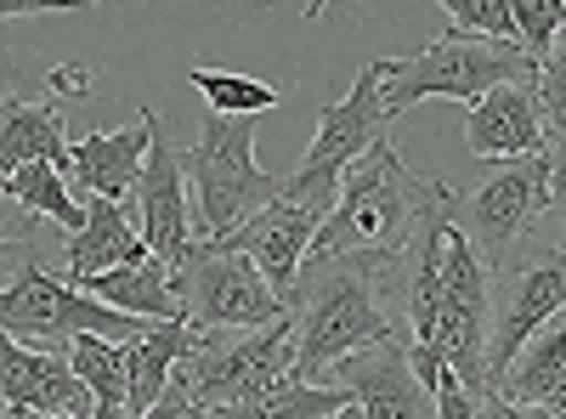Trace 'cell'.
I'll list each match as a JSON object with an SVG mask.
<instances>
[{"mask_svg": "<svg viewBox=\"0 0 566 419\" xmlns=\"http://www.w3.org/2000/svg\"><path fill=\"white\" fill-rule=\"evenodd\" d=\"M290 323H295V375L312 386H323V368L340 363L346 352L408 341L402 317L386 312L380 301V261H363V255L301 261Z\"/></svg>", "mask_w": 566, "mask_h": 419, "instance_id": "cell-1", "label": "cell"}, {"mask_svg": "<svg viewBox=\"0 0 566 419\" xmlns=\"http://www.w3.org/2000/svg\"><path fill=\"white\" fill-rule=\"evenodd\" d=\"M442 193H448V181L413 176L391 143H374L368 154H357V159L340 170L335 210L323 216L306 261L363 255V261H380V266H386V261L408 244L413 221L431 210Z\"/></svg>", "mask_w": 566, "mask_h": 419, "instance_id": "cell-2", "label": "cell"}, {"mask_svg": "<svg viewBox=\"0 0 566 419\" xmlns=\"http://www.w3.org/2000/svg\"><path fill=\"white\" fill-rule=\"evenodd\" d=\"M181 176L193 188V239H227L239 221H250L266 199H277L283 176L261 170L255 159V114H210L199 143L181 154Z\"/></svg>", "mask_w": 566, "mask_h": 419, "instance_id": "cell-3", "label": "cell"}, {"mask_svg": "<svg viewBox=\"0 0 566 419\" xmlns=\"http://www.w3.org/2000/svg\"><path fill=\"white\" fill-rule=\"evenodd\" d=\"M504 80H538V63L515 40H488V34H459L453 29L413 57H386L380 97H386V114L402 119L424 97L476 103L482 91H493Z\"/></svg>", "mask_w": 566, "mask_h": 419, "instance_id": "cell-4", "label": "cell"}, {"mask_svg": "<svg viewBox=\"0 0 566 419\" xmlns=\"http://www.w3.org/2000/svg\"><path fill=\"white\" fill-rule=\"evenodd\" d=\"M12 277L0 284V329L18 341H45V346H69L74 335H108V341H136L148 329V317L114 312L103 301H91L85 290H74L69 277L45 272L40 261V239H29L12 255Z\"/></svg>", "mask_w": 566, "mask_h": 419, "instance_id": "cell-5", "label": "cell"}, {"mask_svg": "<svg viewBox=\"0 0 566 419\" xmlns=\"http://www.w3.org/2000/svg\"><path fill=\"white\" fill-rule=\"evenodd\" d=\"M283 375H295V323L290 312L261 323V329H221V335H199L193 352L176 363V375L193 402L205 408H239L250 397H261L266 386H277Z\"/></svg>", "mask_w": 566, "mask_h": 419, "instance_id": "cell-6", "label": "cell"}, {"mask_svg": "<svg viewBox=\"0 0 566 419\" xmlns=\"http://www.w3.org/2000/svg\"><path fill=\"white\" fill-rule=\"evenodd\" d=\"M555 312H566V250L555 239L488 266V391Z\"/></svg>", "mask_w": 566, "mask_h": 419, "instance_id": "cell-7", "label": "cell"}, {"mask_svg": "<svg viewBox=\"0 0 566 419\" xmlns=\"http://www.w3.org/2000/svg\"><path fill=\"white\" fill-rule=\"evenodd\" d=\"M170 290L181 306V323L199 335H221V329H261V323L283 317V301L266 290L261 266L244 250L227 244H199L181 255V266L170 272Z\"/></svg>", "mask_w": 566, "mask_h": 419, "instance_id": "cell-8", "label": "cell"}, {"mask_svg": "<svg viewBox=\"0 0 566 419\" xmlns=\"http://www.w3.org/2000/svg\"><path fill=\"white\" fill-rule=\"evenodd\" d=\"M335 193H340V181H283L277 199H266L250 221H239L227 232V239H199V244H227V250H244L261 277H266V290L283 301V312H290L295 301V284H301V261L317 239V227L323 216L335 210Z\"/></svg>", "mask_w": 566, "mask_h": 419, "instance_id": "cell-9", "label": "cell"}, {"mask_svg": "<svg viewBox=\"0 0 566 419\" xmlns=\"http://www.w3.org/2000/svg\"><path fill=\"white\" fill-rule=\"evenodd\" d=\"M544 216H549V159L544 154L499 159V170L476 193L453 199V227L476 244L488 266H499L522 239H533Z\"/></svg>", "mask_w": 566, "mask_h": 419, "instance_id": "cell-10", "label": "cell"}, {"mask_svg": "<svg viewBox=\"0 0 566 419\" xmlns=\"http://www.w3.org/2000/svg\"><path fill=\"white\" fill-rule=\"evenodd\" d=\"M431 346L442 352V363L476 397L488 391V261L476 255V244H470L459 227H448Z\"/></svg>", "mask_w": 566, "mask_h": 419, "instance_id": "cell-11", "label": "cell"}, {"mask_svg": "<svg viewBox=\"0 0 566 419\" xmlns=\"http://www.w3.org/2000/svg\"><path fill=\"white\" fill-rule=\"evenodd\" d=\"M380 80H386V57H374L352 74V91L340 103H328L317 114V136H312V148L301 154L295 176H283V181H340V170L368 154L374 143H391V114H386V97H380Z\"/></svg>", "mask_w": 566, "mask_h": 419, "instance_id": "cell-12", "label": "cell"}, {"mask_svg": "<svg viewBox=\"0 0 566 419\" xmlns=\"http://www.w3.org/2000/svg\"><path fill=\"white\" fill-rule=\"evenodd\" d=\"M402 346L408 341H380V346L346 352L340 363L323 368V386L352 391L363 419H437L431 413V391L419 386Z\"/></svg>", "mask_w": 566, "mask_h": 419, "instance_id": "cell-13", "label": "cell"}, {"mask_svg": "<svg viewBox=\"0 0 566 419\" xmlns=\"http://www.w3.org/2000/svg\"><path fill=\"white\" fill-rule=\"evenodd\" d=\"M136 232L148 244L154 261H165L170 272L181 266V255L193 250V210H187V176H181V154L165 143V125H154L148 159L136 176Z\"/></svg>", "mask_w": 566, "mask_h": 419, "instance_id": "cell-14", "label": "cell"}, {"mask_svg": "<svg viewBox=\"0 0 566 419\" xmlns=\"http://www.w3.org/2000/svg\"><path fill=\"white\" fill-rule=\"evenodd\" d=\"M0 402L18 413H74L91 419V391L74 380L63 346L18 341L0 329Z\"/></svg>", "mask_w": 566, "mask_h": 419, "instance_id": "cell-15", "label": "cell"}, {"mask_svg": "<svg viewBox=\"0 0 566 419\" xmlns=\"http://www.w3.org/2000/svg\"><path fill=\"white\" fill-rule=\"evenodd\" d=\"M544 136H549V119H544L533 80H504V85L482 91V97L470 103V119H464V148L482 165L544 154Z\"/></svg>", "mask_w": 566, "mask_h": 419, "instance_id": "cell-16", "label": "cell"}, {"mask_svg": "<svg viewBox=\"0 0 566 419\" xmlns=\"http://www.w3.org/2000/svg\"><path fill=\"white\" fill-rule=\"evenodd\" d=\"M154 125H159V108L142 103V114L119 130H91L69 148V176L91 199H114L125 205V193L136 188L142 176V159H148V143H154Z\"/></svg>", "mask_w": 566, "mask_h": 419, "instance_id": "cell-17", "label": "cell"}, {"mask_svg": "<svg viewBox=\"0 0 566 419\" xmlns=\"http://www.w3.org/2000/svg\"><path fill=\"white\" fill-rule=\"evenodd\" d=\"M142 255H148V244H142L130 210L114 205V199H85V227L63 232L69 284H80V277H91V272H108V266H130Z\"/></svg>", "mask_w": 566, "mask_h": 419, "instance_id": "cell-18", "label": "cell"}, {"mask_svg": "<svg viewBox=\"0 0 566 419\" xmlns=\"http://www.w3.org/2000/svg\"><path fill=\"white\" fill-rule=\"evenodd\" d=\"M199 329H187L181 317H165V323H148L136 341H125V419L154 408V397L170 386L176 363L193 352Z\"/></svg>", "mask_w": 566, "mask_h": 419, "instance_id": "cell-19", "label": "cell"}, {"mask_svg": "<svg viewBox=\"0 0 566 419\" xmlns=\"http://www.w3.org/2000/svg\"><path fill=\"white\" fill-rule=\"evenodd\" d=\"M74 290H85L91 301H103L114 312H130V317H148V323H165V317H181L176 306V290H170V266L142 255L130 266H108V272H91L80 277Z\"/></svg>", "mask_w": 566, "mask_h": 419, "instance_id": "cell-20", "label": "cell"}, {"mask_svg": "<svg viewBox=\"0 0 566 419\" xmlns=\"http://www.w3.org/2000/svg\"><path fill=\"white\" fill-rule=\"evenodd\" d=\"M34 159L69 170V136L57 103H0V176Z\"/></svg>", "mask_w": 566, "mask_h": 419, "instance_id": "cell-21", "label": "cell"}, {"mask_svg": "<svg viewBox=\"0 0 566 419\" xmlns=\"http://www.w3.org/2000/svg\"><path fill=\"white\" fill-rule=\"evenodd\" d=\"M566 380V312H555L544 329L515 352V363L499 375L493 391H504L510 402H549V391Z\"/></svg>", "mask_w": 566, "mask_h": 419, "instance_id": "cell-22", "label": "cell"}, {"mask_svg": "<svg viewBox=\"0 0 566 419\" xmlns=\"http://www.w3.org/2000/svg\"><path fill=\"white\" fill-rule=\"evenodd\" d=\"M74 380L91 391V419H125V341L74 335L63 346Z\"/></svg>", "mask_w": 566, "mask_h": 419, "instance_id": "cell-23", "label": "cell"}, {"mask_svg": "<svg viewBox=\"0 0 566 419\" xmlns=\"http://www.w3.org/2000/svg\"><path fill=\"white\" fill-rule=\"evenodd\" d=\"M0 181H7V199H12L23 216H34V221H57L63 232H80V227H85V199L69 193V181H63L57 165L34 159V165H18L12 176H0Z\"/></svg>", "mask_w": 566, "mask_h": 419, "instance_id": "cell-24", "label": "cell"}, {"mask_svg": "<svg viewBox=\"0 0 566 419\" xmlns=\"http://www.w3.org/2000/svg\"><path fill=\"white\" fill-rule=\"evenodd\" d=\"M346 402H352V391H340V386H312L301 375H283L261 397H250L239 408H216V413L221 419H323V413H335Z\"/></svg>", "mask_w": 566, "mask_h": 419, "instance_id": "cell-25", "label": "cell"}, {"mask_svg": "<svg viewBox=\"0 0 566 419\" xmlns=\"http://www.w3.org/2000/svg\"><path fill=\"white\" fill-rule=\"evenodd\" d=\"M187 85L199 91V97L210 103V114H227V119H239V114H272L283 103V91L266 85V80H250V74H232V69H193L187 74Z\"/></svg>", "mask_w": 566, "mask_h": 419, "instance_id": "cell-26", "label": "cell"}, {"mask_svg": "<svg viewBox=\"0 0 566 419\" xmlns=\"http://www.w3.org/2000/svg\"><path fill=\"white\" fill-rule=\"evenodd\" d=\"M504 7H510V23H515V45H522L533 63H544V52L555 45V34L566 23V0H504Z\"/></svg>", "mask_w": 566, "mask_h": 419, "instance_id": "cell-27", "label": "cell"}, {"mask_svg": "<svg viewBox=\"0 0 566 419\" xmlns=\"http://www.w3.org/2000/svg\"><path fill=\"white\" fill-rule=\"evenodd\" d=\"M442 12L453 18L459 34H488V40H515L510 7L504 0H442Z\"/></svg>", "mask_w": 566, "mask_h": 419, "instance_id": "cell-28", "label": "cell"}, {"mask_svg": "<svg viewBox=\"0 0 566 419\" xmlns=\"http://www.w3.org/2000/svg\"><path fill=\"white\" fill-rule=\"evenodd\" d=\"M538 103H544V119H555L560 108H566V23H560V34H555V45L544 52V63H538Z\"/></svg>", "mask_w": 566, "mask_h": 419, "instance_id": "cell-29", "label": "cell"}, {"mask_svg": "<svg viewBox=\"0 0 566 419\" xmlns=\"http://www.w3.org/2000/svg\"><path fill=\"white\" fill-rule=\"evenodd\" d=\"M431 413L437 419H476V391H470L453 368H442L437 386H431Z\"/></svg>", "mask_w": 566, "mask_h": 419, "instance_id": "cell-30", "label": "cell"}, {"mask_svg": "<svg viewBox=\"0 0 566 419\" xmlns=\"http://www.w3.org/2000/svg\"><path fill=\"white\" fill-rule=\"evenodd\" d=\"M130 419H221V413L205 408V402H193V391H187L181 380H170V386L154 397V408H142V413H130Z\"/></svg>", "mask_w": 566, "mask_h": 419, "instance_id": "cell-31", "label": "cell"}, {"mask_svg": "<svg viewBox=\"0 0 566 419\" xmlns=\"http://www.w3.org/2000/svg\"><path fill=\"white\" fill-rule=\"evenodd\" d=\"M544 159H549V216L555 232L566 227V130H549L544 136Z\"/></svg>", "mask_w": 566, "mask_h": 419, "instance_id": "cell-32", "label": "cell"}, {"mask_svg": "<svg viewBox=\"0 0 566 419\" xmlns=\"http://www.w3.org/2000/svg\"><path fill=\"white\" fill-rule=\"evenodd\" d=\"M34 216H23L12 199H7V181H0V255H7L12 244H23V239H34Z\"/></svg>", "mask_w": 566, "mask_h": 419, "instance_id": "cell-33", "label": "cell"}, {"mask_svg": "<svg viewBox=\"0 0 566 419\" xmlns=\"http://www.w3.org/2000/svg\"><path fill=\"white\" fill-rule=\"evenodd\" d=\"M97 0H0V18H45V12H91Z\"/></svg>", "mask_w": 566, "mask_h": 419, "instance_id": "cell-34", "label": "cell"}, {"mask_svg": "<svg viewBox=\"0 0 566 419\" xmlns=\"http://www.w3.org/2000/svg\"><path fill=\"white\" fill-rule=\"evenodd\" d=\"M45 80H52L57 97H85V91H91V69H80V63H57Z\"/></svg>", "mask_w": 566, "mask_h": 419, "instance_id": "cell-35", "label": "cell"}, {"mask_svg": "<svg viewBox=\"0 0 566 419\" xmlns=\"http://www.w3.org/2000/svg\"><path fill=\"white\" fill-rule=\"evenodd\" d=\"M544 408H549V413H555V419H566V380H560V386H555V391H549V402H544Z\"/></svg>", "mask_w": 566, "mask_h": 419, "instance_id": "cell-36", "label": "cell"}, {"mask_svg": "<svg viewBox=\"0 0 566 419\" xmlns=\"http://www.w3.org/2000/svg\"><path fill=\"white\" fill-rule=\"evenodd\" d=\"M323 419H363V413H357V402H346V408H335V413H323Z\"/></svg>", "mask_w": 566, "mask_h": 419, "instance_id": "cell-37", "label": "cell"}, {"mask_svg": "<svg viewBox=\"0 0 566 419\" xmlns=\"http://www.w3.org/2000/svg\"><path fill=\"white\" fill-rule=\"evenodd\" d=\"M323 7H328V0H306V23H312V18H323Z\"/></svg>", "mask_w": 566, "mask_h": 419, "instance_id": "cell-38", "label": "cell"}, {"mask_svg": "<svg viewBox=\"0 0 566 419\" xmlns=\"http://www.w3.org/2000/svg\"><path fill=\"white\" fill-rule=\"evenodd\" d=\"M23 419H74V413H23Z\"/></svg>", "mask_w": 566, "mask_h": 419, "instance_id": "cell-39", "label": "cell"}, {"mask_svg": "<svg viewBox=\"0 0 566 419\" xmlns=\"http://www.w3.org/2000/svg\"><path fill=\"white\" fill-rule=\"evenodd\" d=\"M549 130H566V108H560V114H555V119H549Z\"/></svg>", "mask_w": 566, "mask_h": 419, "instance_id": "cell-40", "label": "cell"}, {"mask_svg": "<svg viewBox=\"0 0 566 419\" xmlns=\"http://www.w3.org/2000/svg\"><path fill=\"white\" fill-rule=\"evenodd\" d=\"M0 419H23V413H18V408H7V402H0Z\"/></svg>", "mask_w": 566, "mask_h": 419, "instance_id": "cell-41", "label": "cell"}, {"mask_svg": "<svg viewBox=\"0 0 566 419\" xmlns=\"http://www.w3.org/2000/svg\"><path fill=\"white\" fill-rule=\"evenodd\" d=\"M555 244H560V250H566V227H560V232H555Z\"/></svg>", "mask_w": 566, "mask_h": 419, "instance_id": "cell-42", "label": "cell"}]
</instances>
